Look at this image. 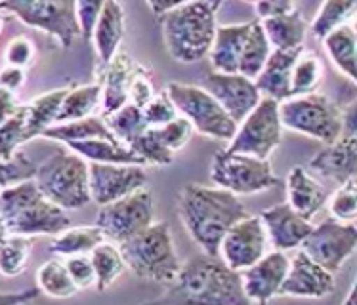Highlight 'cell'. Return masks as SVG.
<instances>
[{
	"label": "cell",
	"instance_id": "4dcf8cb0",
	"mask_svg": "<svg viewBox=\"0 0 357 305\" xmlns=\"http://www.w3.org/2000/svg\"><path fill=\"white\" fill-rule=\"evenodd\" d=\"M100 105H102V86H100V82L69 88L63 102H61V107H59L56 124L75 123V120L88 118V116H92V113Z\"/></svg>",
	"mask_w": 357,
	"mask_h": 305
},
{
	"label": "cell",
	"instance_id": "7bdbcfd3",
	"mask_svg": "<svg viewBox=\"0 0 357 305\" xmlns=\"http://www.w3.org/2000/svg\"><path fill=\"white\" fill-rule=\"evenodd\" d=\"M157 132V136L162 141V146L167 147L168 151L176 155L178 151H182L183 147L188 146L193 138V128H191V124L182 118V116H178L174 118L172 123L165 124V126H159V128H153Z\"/></svg>",
	"mask_w": 357,
	"mask_h": 305
},
{
	"label": "cell",
	"instance_id": "f5cc1de1",
	"mask_svg": "<svg viewBox=\"0 0 357 305\" xmlns=\"http://www.w3.org/2000/svg\"><path fill=\"white\" fill-rule=\"evenodd\" d=\"M22 107V103L17 102V97L12 92H6V90H2L0 88V124H4L10 118V116L14 115L15 111Z\"/></svg>",
	"mask_w": 357,
	"mask_h": 305
},
{
	"label": "cell",
	"instance_id": "ee69618b",
	"mask_svg": "<svg viewBox=\"0 0 357 305\" xmlns=\"http://www.w3.org/2000/svg\"><path fill=\"white\" fill-rule=\"evenodd\" d=\"M37 58V48L29 37L20 35V37L12 38L8 42L6 50H4V59H6L8 67H15V69H23L27 71Z\"/></svg>",
	"mask_w": 357,
	"mask_h": 305
},
{
	"label": "cell",
	"instance_id": "3957f363",
	"mask_svg": "<svg viewBox=\"0 0 357 305\" xmlns=\"http://www.w3.org/2000/svg\"><path fill=\"white\" fill-rule=\"evenodd\" d=\"M218 0L176 2L172 10L162 14L160 29L170 58L191 65L208 58L212 40L218 27Z\"/></svg>",
	"mask_w": 357,
	"mask_h": 305
},
{
	"label": "cell",
	"instance_id": "cb8c5ba5",
	"mask_svg": "<svg viewBox=\"0 0 357 305\" xmlns=\"http://www.w3.org/2000/svg\"><path fill=\"white\" fill-rule=\"evenodd\" d=\"M248 31H250V22L216 27V35L208 52L214 73L235 75L239 71L241 54H243V46L247 42Z\"/></svg>",
	"mask_w": 357,
	"mask_h": 305
},
{
	"label": "cell",
	"instance_id": "4316f807",
	"mask_svg": "<svg viewBox=\"0 0 357 305\" xmlns=\"http://www.w3.org/2000/svg\"><path fill=\"white\" fill-rule=\"evenodd\" d=\"M69 151L79 155L90 164H130V166H146L144 160L139 159L130 147H126L121 141L111 139H90L80 143H69Z\"/></svg>",
	"mask_w": 357,
	"mask_h": 305
},
{
	"label": "cell",
	"instance_id": "44dd1931",
	"mask_svg": "<svg viewBox=\"0 0 357 305\" xmlns=\"http://www.w3.org/2000/svg\"><path fill=\"white\" fill-rule=\"evenodd\" d=\"M307 166L321 178H327L338 185L354 180L357 168V136H340L336 141L323 147Z\"/></svg>",
	"mask_w": 357,
	"mask_h": 305
},
{
	"label": "cell",
	"instance_id": "8992f818",
	"mask_svg": "<svg viewBox=\"0 0 357 305\" xmlns=\"http://www.w3.org/2000/svg\"><path fill=\"white\" fill-rule=\"evenodd\" d=\"M35 183L44 198L61 210H80L92 203L88 162L69 149H59L38 164Z\"/></svg>",
	"mask_w": 357,
	"mask_h": 305
},
{
	"label": "cell",
	"instance_id": "836d02e7",
	"mask_svg": "<svg viewBox=\"0 0 357 305\" xmlns=\"http://www.w3.org/2000/svg\"><path fill=\"white\" fill-rule=\"evenodd\" d=\"M271 46L268 38L264 35V29L260 22H250V31H248L247 42L243 46V54H241L239 71L237 73L247 77V79L255 80L260 71L266 65V61L271 56Z\"/></svg>",
	"mask_w": 357,
	"mask_h": 305
},
{
	"label": "cell",
	"instance_id": "2e32d148",
	"mask_svg": "<svg viewBox=\"0 0 357 305\" xmlns=\"http://www.w3.org/2000/svg\"><path fill=\"white\" fill-rule=\"evenodd\" d=\"M203 88L222 105L235 124L243 123L262 100L255 80L239 73L224 75L212 71L204 79Z\"/></svg>",
	"mask_w": 357,
	"mask_h": 305
},
{
	"label": "cell",
	"instance_id": "e575fe53",
	"mask_svg": "<svg viewBox=\"0 0 357 305\" xmlns=\"http://www.w3.org/2000/svg\"><path fill=\"white\" fill-rule=\"evenodd\" d=\"M88 256H90L92 267H94V286L98 288V292H105L107 288H111L121 279L124 269H126L119 248L109 244V242H102L100 247H96Z\"/></svg>",
	"mask_w": 357,
	"mask_h": 305
},
{
	"label": "cell",
	"instance_id": "ab89813d",
	"mask_svg": "<svg viewBox=\"0 0 357 305\" xmlns=\"http://www.w3.org/2000/svg\"><path fill=\"white\" fill-rule=\"evenodd\" d=\"M27 143L25 138V103L6 123L0 124V160H8Z\"/></svg>",
	"mask_w": 357,
	"mask_h": 305
},
{
	"label": "cell",
	"instance_id": "9a60e30c",
	"mask_svg": "<svg viewBox=\"0 0 357 305\" xmlns=\"http://www.w3.org/2000/svg\"><path fill=\"white\" fill-rule=\"evenodd\" d=\"M146 166L130 164H88V187L92 203L105 204L144 189L147 183Z\"/></svg>",
	"mask_w": 357,
	"mask_h": 305
},
{
	"label": "cell",
	"instance_id": "d4e9b609",
	"mask_svg": "<svg viewBox=\"0 0 357 305\" xmlns=\"http://www.w3.org/2000/svg\"><path fill=\"white\" fill-rule=\"evenodd\" d=\"M287 198H289L287 204L298 216L312 219L327 204L328 191L306 168L294 166L287 175Z\"/></svg>",
	"mask_w": 357,
	"mask_h": 305
},
{
	"label": "cell",
	"instance_id": "60d3db41",
	"mask_svg": "<svg viewBox=\"0 0 357 305\" xmlns=\"http://www.w3.org/2000/svg\"><path fill=\"white\" fill-rule=\"evenodd\" d=\"M328 212L336 221L354 224L357 218V182L356 178L342 183L328 198Z\"/></svg>",
	"mask_w": 357,
	"mask_h": 305
},
{
	"label": "cell",
	"instance_id": "7a4b0ae2",
	"mask_svg": "<svg viewBox=\"0 0 357 305\" xmlns=\"http://www.w3.org/2000/svg\"><path fill=\"white\" fill-rule=\"evenodd\" d=\"M178 214L188 235L201 247L203 254L214 258H218L224 235L248 216L239 196L201 183H190L183 187L178 198Z\"/></svg>",
	"mask_w": 357,
	"mask_h": 305
},
{
	"label": "cell",
	"instance_id": "7dc6e473",
	"mask_svg": "<svg viewBox=\"0 0 357 305\" xmlns=\"http://www.w3.org/2000/svg\"><path fill=\"white\" fill-rule=\"evenodd\" d=\"M66 267L69 271V276L75 283V286L79 290H86L90 286L96 284V275L92 262H90V256H73V258H67Z\"/></svg>",
	"mask_w": 357,
	"mask_h": 305
},
{
	"label": "cell",
	"instance_id": "8fae6325",
	"mask_svg": "<svg viewBox=\"0 0 357 305\" xmlns=\"http://www.w3.org/2000/svg\"><path fill=\"white\" fill-rule=\"evenodd\" d=\"M283 124L279 118V103L262 97L250 115L237 124L234 139L227 143L226 151L241 152L260 160H270L283 141Z\"/></svg>",
	"mask_w": 357,
	"mask_h": 305
},
{
	"label": "cell",
	"instance_id": "c3c4849f",
	"mask_svg": "<svg viewBox=\"0 0 357 305\" xmlns=\"http://www.w3.org/2000/svg\"><path fill=\"white\" fill-rule=\"evenodd\" d=\"M155 94H157V92H155L153 82H151V79H149V73L144 69V71H139V73L136 75V79H134V82H132L128 103L136 105V107H139V109H144L147 103L153 100Z\"/></svg>",
	"mask_w": 357,
	"mask_h": 305
},
{
	"label": "cell",
	"instance_id": "f546056e",
	"mask_svg": "<svg viewBox=\"0 0 357 305\" xmlns=\"http://www.w3.org/2000/svg\"><path fill=\"white\" fill-rule=\"evenodd\" d=\"M356 46L357 37L351 23L344 25L340 29H336L335 33H331L328 37L323 38V48L327 52L328 59L351 82H356L357 79Z\"/></svg>",
	"mask_w": 357,
	"mask_h": 305
},
{
	"label": "cell",
	"instance_id": "52a82bcc",
	"mask_svg": "<svg viewBox=\"0 0 357 305\" xmlns=\"http://www.w3.org/2000/svg\"><path fill=\"white\" fill-rule=\"evenodd\" d=\"M165 92L178 111V115L191 124L193 132L203 134L204 138L220 139L227 143L234 139L237 124L203 86L185 84V82H168Z\"/></svg>",
	"mask_w": 357,
	"mask_h": 305
},
{
	"label": "cell",
	"instance_id": "83f0119b",
	"mask_svg": "<svg viewBox=\"0 0 357 305\" xmlns=\"http://www.w3.org/2000/svg\"><path fill=\"white\" fill-rule=\"evenodd\" d=\"M69 88H56L50 92L37 95L35 100L25 103V138L27 141L40 138L44 130L56 124L59 107Z\"/></svg>",
	"mask_w": 357,
	"mask_h": 305
},
{
	"label": "cell",
	"instance_id": "ffe728a7",
	"mask_svg": "<svg viewBox=\"0 0 357 305\" xmlns=\"http://www.w3.org/2000/svg\"><path fill=\"white\" fill-rule=\"evenodd\" d=\"M146 67L136 63L128 54H117L109 65L102 71V115L105 116L113 115L115 111L124 107L128 103V95H130V86L136 75L144 71Z\"/></svg>",
	"mask_w": 357,
	"mask_h": 305
},
{
	"label": "cell",
	"instance_id": "9c48e42d",
	"mask_svg": "<svg viewBox=\"0 0 357 305\" xmlns=\"http://www.w3.org/2000/svg\"><path fill=\"white\" fill-rule=\"evenodd\" d=\"M0 12L20 19L23 25L56 38L61 48H71L80 37L75 2L66 0H2Z\"/></svg>",
	"mask_w": 357,
	"mask_h": 305
},
{
	"label": "cell",
	"instance_id": "1f68e13d",
	"mask_svg": "<svg viewBox=\"0 0 357 305\" xmlns=\"http://www.w3.org/2000/svg\"><path fill=\"white\" fill-rule=\"evenodd\" d=\"M102 242H105V237L98 227L79 226L69 227L63 233L56 235L48 250L56 256L73 258V256H88Z\"/></svg>",
	"mask_w": 357,
	"mask_h": 305
},
{
	"label": "cell",
	"instance_id": "ba28073f",
	"mask_svg": "<svg viewBox=\"0 0 357 305\" xmlns=\"http://www.w3.org/2000/svg\"><path fill=\"white\" fill-rule=\"evenodd\" d=\"M279 118L287 130L323 141L325 146L342 136V111L319 92L279 103Z\"/></svg>",
	"mask_w": 357,
	"mask_h": 305
},
{
	"label": "cell",
	"instance_id": "6f0895ef",
	"mask_svg": "<svg viewBox=\"0 0 357 305\" xmlns=\"http://www.w3.org/2000/svg\"><path fill=\"white\" fill-rule=\"evenodd\" d=\"M8 22H10V17H8L6 14H2V12H0V35H2V31H4V27H6Z\"/></svg>",
	"mask_w": 357,
	"mask_h": 305
},
{
	"label": "cell",
	"instance_id": "277c9868",
	"mask_svg": "<svg viewBox=\"0 0 357 305\" xmlns=\"http://www.w3.org/2000/svg\"><path fill=\"white\" fill-rule=\"evenodd\" d=\"M0 221L6 235L56 237L71 227L66 210L46 201L35 180L0 189Z\"/></svg>",
	"mask_w": 357,
	"mask_h": 305
},
{
	"label": "cell",
	"instance_id": "7402d4cb",
	"mask_svg": "<svg viewBox=\"0 0 357 305\" xmlns=\"http://www.w3.org/2000/svg\"><path fill=\"white\" fill-rule=\"evenodd\" d=\"M124 37V8L117 0L103 2L102 12L96 23L92 40L96 58H98V75H102L113 58L119 54V46Z\"/></svg>",
	"mask_w": 357,
	"mask_h": 305
},
{
	"label": "cell",
	"instance_id": "d6986e66",
	"mask_svg": "<svg viewBox=\"0 0 357 305\" xmlns=\"http://www.w3.org/2000/svg\"><path fill=\"white\" fill-rule=\"evenodd\" d=\"M260 219L268 233L270 247L275 248L278 252L300 248L315 227L312 219L298 216L287 203L275 204L268 210H264L260 214Z\"/></svg>",
	"mask_w": 357,
	"mask_h": 305
},
{
	"label": "cell",
	"instance_id": "ac0fdd59",
	"mask_svg": "<svg viewBox=\"0 0 357 305\" xmlns=\"http://www.w3.org/2000/svg\"><path fill=\"white\" fill-rule=\"evenodd\" d=\"M291 260L284 252H268L262 260L241 273L243 290L252 305H266L273 298H279L284 276Z\"/></svg>",
	"mask_w": 357,
	"mask_h": 305
},
{
	"label": "cell",
	"instance_id": "7c38bea8",
	"mask_svg": "<svg viewBox=\"0 0 357 305\" xmlns=\"http://www.w3.org/2000/svg\"><path fill=\"white\" fill-rule=\"evenodd\" d=\"M153 224V195L149 189H139L121 201L100 206L96 227L105 240L123 244Z\"/></svg>",
	"mask_w": 357,
	"mask_h": 305
},
{
	"label": "cell",
	"instance_id": "5b68a950",
	"mask_svg": "<svg viewBox=\"0 0 357 305\" xmlns=\"http://www.w3.org/2000/svg\"><path fill=\"white\" fill-rule=\"evenodd\" d=\"M124 265L149 283H172L182 267L174 248L172 233L165 221H153L123 244H119Z\"/></svg>",
	"mask_w": 357,
	"mask_h": 305
},
{
	"label": "cell",
	"instance_id": "484cf974",
	"mask_svg": "<svg viewBox=\"0 0 357 305\" xmlns=\"http://www.w3.org/2000/svg\"><path fill=\"white\" fill-rule=\"evenodd\" d=\"M260 25H262L264 35L268 38L271 50L291 52L304 48L307 23L298 8L294 12H289V14L262 19Z\"/></svg>",
	"mask_w": 357,
	"mask_h": 305
},
{
	"label": "cell",
	"instance_id": "e0dca14e",
	"mask_svg": "<svg viewBox=\"0 0 357 305\" xmlns=\"http://www.w3.org/2000/svg\"><path fill=\"white\" fill-rule=\"evenodd\" d=\"M335 284L336 281L333 273H328L327 269L317 265L302 250H298L289 263V271L279 290V296L321 299L335 292Z\"/></svg>",
	"mask_w": 357,
	"mask_h": 305
},
{
	"label": "cell",
	"instance_id": "680465c9",
	"mask_svg": "<svg viewBox=\"0 0 357 305\" xmlns=\"http://www.w3.org/2000/svg\"><path fill=\"white\" fill-rule=\"evenodd\" d=\"M6 237V229H4V226H2V221H0V240Z\"/></svg>",
	"mask_w": 357,
	"mask_h": 305
},
{
	"label": "cell",
	"instance_id": "f6af8a7d",
	"mask_svg": "<svg viewBox=\"0 0 357 305\" xmlns=\"http://www.w3.org/2000/svg\"><path fill=\"white\" fill-rule=\"evenodd\" d=\"M142 115H144V120H146L147 128H159V126H165V124L172 123L174 118L180 116L174 105H172V102L168 100L167 92L155 94L153 100L142 109Z\"/></svg>",
	"mask_w": 357,
	"mask_h": 305
},
{
	"label": "cell",
	"instance_id": "f907efd6",
	"mask_svg": "<svg viewBox=\"0 0 357 305\" xmlns=\"http://www.w3.org/2000/svg\"><path fill=\"white\" fill-rule=\"evenodd\" d=\"M25 80H27V71H23V69L6 65L0 71V88L6 92H12V94H15L25 84Z\"/></svg>",
	"mask_w": 357,
	"mask_h": 305
},
{
	"label": "cell",
	"instance_id": "d590c367",
	"mask_svg": "<svg viewBox=\"0 0 357 305\" xmlns=\"http://www.w3.org/2000/svg\"><path fill=\"white\" fill-rule=\"evenodd\" d=\"M37 288L40 294H46L54 299H69L79 292L75 283L69 276L66 262L48 260L37 271Z\"/></svg>",
	"mask_w": 357,
	"mask_h": 305
},
{
	"label": "cell",
	"instance_id": "816d5d0a",
	"mask_svg": "<svg viewBox=\"0 0 357 305\" xmlns=\"http://www.w3.org/2000/svg\"><path fill=\"white\" fill-rule=\"evenodd\" d=\"M40 296L38 288H25L17 292H0V305H27Z\"/></svg>",
	"mask_w": 357,
	"mask_h": 305
},
{
	"label": "cell",
	"instance_id": "6da1fadb",
	"mask_svg": "<svg viewBox=\"0 0 357 305\" xmlns=\"http://www.w3.org/2000/svg\"><path fill=\"white\" fill-rule=\"evenodd\" d=\"M142 305H252L243 290L241 273L220 258L191 256L159 298Z\"/></svg>",
	"mask_w": 357,
	"mask_h": 305
},
{
	"label": "cell",
	"instance_id": "b9f144b4",
	"mask_svg": "<svg viewBox=\"0 0 357 305\" xmlns=\"http://www.w3.org/2000/svg\"><path fill=\"white\" fill-rule=\"evenodd\" d=\"M35 174H37V164L25 152H15L12 159L0 160V189L35 180Z\"/></svg>",
	"mask_w": 357,
	"mask_h": 305
},
{
	"label": "cell",
	"instance_id": "f35d334b",
	"mask_svg": "<svg viewBox=\"0 0 357 305\" xmlns=\"http://www.w3.org/2000/svg\"><path fill=\"white\" fill-rule=\"evenodd\" d=\"M105 123L109 126V130L113 132V136L117 138V141L124 143L126 147L130 146L139 134H144L147 130L142 109L132 105V103H126L124 107L115 111L113 115L105 116Z\"/></svg>",
	"mask_w": 357,
	"mask_h": 305
},
{
	"label": "cell",
	"instance_id": "bcb514c9",
	"mask_svg": "<svg viewBox=\"0 0 357 305\" xmlns=\"http://www.w3.org/2000/svg\"><path fill=\"white\" fill-rule=\"evenodd\" d=\"M102 6V0H79V2H75V15H77V23H79L80 37L84 42L92 40V33H94Z\"/></svg>",
	"mask_w": 357,
	"mask_h": 305
},
{
	"label": "cell",
	"instance_id": "5bb4252c",
	"mask_svg": "<svg viewBox=\"0 0 357 305\" xmlns=\"http://www.w3.org/2000/svg\"><path fill=\"white\" fill-rule=\"evenodd\" d=\"M270 240L260 216H250L237 221L229 231L224 235L220 242L218 258L227 267L237 273L247 271L258 260L268 254Z\"/></svg>",
	"mask_w": 357,
	"mask_h": 305
},
{
	"label": "cell",
	"instance_id": "11a10c76",
	"mask_svg": "<svg viewBox=\"0 0 357 305\" xmlns=\"http://www.w3.org/2000/svg\"><path fill=\"white\" fill-rule=\"evenodd\" d=\"M174 4L176 2H147V6L151 8V12H153L157 17H160L162 14H167L168 10H172Z\"/></svg>",
	"mask_w": 357,
	"mask_h": 305
},
{
	"label": "cell",
	"instance_id": "db71d44e",
	"mask_svg": "<svg viewBox=\"0 0 357 305\" xmlns=\"http://www.w3.org/2000/svg\"><path fill=\"white\" fill-rule=\"evenodd\" d=\"M342 136H357V113L356 102L342 107Z\"/></svg>",
	"mask_w": 357,
	"mask_h": 305
},
{
	"label": "cell",
	"instance_id": "74e56055",
	"mask_svg": "<svg viewBox=\"0 0 357 305\" xmlns=\"http://www.w3.org/2000/svg\"><path fill=\"white\" fill-rule=\"evenodd\" d=\"M323 80V61L314 52H302L294 63L291 77V95H310L317 92Z\"/></svg>",
	"mask_w": 357,
	"mask_h": 305
},
{
	"label": "cell",
	"instance_id": "d6a6232c",
	"mask_svg": "<svg viewBox=\"0 0 357 305\" xmlns=\"http://www.w3.org/2000/svg\"><path fill=\"white\" fill-rule=\"evenodd\" d=\"M356 12V0H327V2H323L317 10V14H315L314 22L310 25L312 35L323 40L331 33H335L336 29L351 23Z\"/></svg>",
	"mask_w": 357,
	"mask_h": 305
},
{
	"label": "cell",
	"instance_id": "603a6c76",
	"mask_svg": "<svg viewBox=\"0 0 357 305\" xmlns=\"http://www.w3.org/2000/svg\"><path fill=\"white\" fill-rule=\"evenodd\" d=\"M304 52V48L291 52H271L270 59L260 71V75L255 79V84L262 97H270L273 102L283 103L291 100V77L292 69L298 56Z\"/></svg>",
	"mask_w": 357,
	"mask_h": 305
},
{
	"label": "cell",
	"instance_id": "4fadbf2b",
	"mask_svg": "<svg viewBox=\"0 0 357 305\" xmlns=\"http://www.w3.org/2000/svg\"><path fill=\"white\" fill-rule=\"evenodd\" d=\"M357 248L356 224H342L336 219H325L314 227L302 242L300 250L317 265L335 275L350 260Z\"/></svg>",
	"mask_w": 357,
	"mask_h": 305
},
{
	"label": "cell",
	"instance_id": "9f6ffc18",
	"mask_svg": "<svg viewBox=\"0 0 357 305\" xmlns=\"http://www.w3.org/2000/svg\"><path fill=\"white\" fill-rule=\"evenodd\" d=\"M356 284H351V288L348 290V296L342 302V305H357V296H356Z\"/></svg>",
	"mask_w": 357,
	"mask_h": 305
},
{
	"label": "cell",
	"instance_id": "f1b7e54d",
	"mask_svg": "<svg viewBox=\"0 0 357 305\" xmlns=\"http://www.w3.org/2000/svg\"><path fill=\"white\" fill-rule=\"evenodd\" d=\"M40 138L52 139V141H59V143H80V141H90V139H111L117 141L109 130V126L105 123L103 116H88L82 120H75V123L66 124H54L48 130L43 132Z\"/></svg>",
	"mask_w": 357,
	"mask_h": 305
},
{
	"label": "cell",
	"instance_id": "8d00e7d4",
	"mask_svg": "<svg viewBox=\"0 0 357 305\" xmlns=\"http://www.w3.org/2000/svg\"><path fill=\"white\" fill-rule=\"evenodd\" d=\"M33 239L20 235H6L0 240V275L14 279L29 267Z\"/></svg>",
	"mask_w": 357,
	"mask_h": 305
},
{
	"label": "cell",
	"instance_id": "681fc988",
	"mask_svg": "<svg viewBox=\"0 0 357 305\" xmlns=\"http://www.w3.org/2000/svg\"><path fill=\"white\" fill-rule=\"evenodd\" d=\"M252 6H255V12L258 15V22L289 14V12H294L298 8L291 0H262V2H255Z\"/></svg>",
	"mask_w": 357,
	"mask_h": 305
},
{
	"label": "cell",
	"instance_id": "30bf717a",
	"mask_svg": "<svg viewBox=\"0 0 357 305\" xmlns=\"http://www.w3.org/2000/svg\"><path fill=\"white\" fill-rule=\"evenodd\" d=\"M211 180L214 187L229 191L235 196L256 195L278 187L279 180L270 160H260L241 152L218 151L212 157Z\"/></svg>",
	"mask_w": 357,
	"mask_h": 305
}]
</instances>
